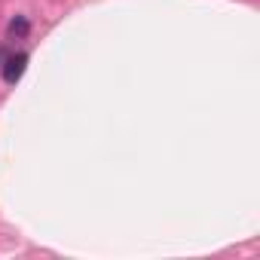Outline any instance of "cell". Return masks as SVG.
Listing matches in <instances>:
<instances>
[{
	"mask_svg": "<svg viewBox=\"0 0 260 260\" xmlns=\"http://www.w3.org/2000/svg\"><path fill=\"white\" fill-rule=\"evenodd\" d=\"M25 68H28V52H13V55L4 61V83H7V86H16V83L22 80Z\"/></svg>",
	"mask_w": 260,
	"mask_h": 260,
	"instance_id": "obj_1",
	"label": "cell"
},
{
	"mask_svg": "<svg viewBox=\"0 0 260 260\" xmlns=\"http://www.w3.org/2000/svg\"><path fill=\"white\" fill-rule=\"evenodd\" d=\"M28 31H31V22H28L25 16H16V19L10 22V28H7L10 37H28Z\"/></svg>",
	"mask_w": 260,
	"mask_h": 260,
	"instance_id": "obj_2",
	"label": "cell"
}]
</instances>
